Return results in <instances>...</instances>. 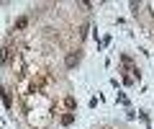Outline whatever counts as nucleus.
<instances>
[{
    "label": "nucleus",
    "instance_id": "f257e3e1",
    "mask_svg": "<svg viewBox=\"0 0 154 129\" xmlns=\"http://www.w3.org/2000/svg\"><path fill=\"white\" fill-rule=\"evenodd\" d=\"M26 26H28V16H21V18H16V23H13V31H23Z\"/></svg>",
    "mask_w": 154,
    "mask_h": 129
},
{
    "label": "nucleus",
    "instance_id": "f03ea898",
    "mask_svg": "<svg viewBox=\"0 0 154 129\" xmlns=\"http://www.w3.org/2000/svg\"><path fill=\"white\" fill-rule=\"evenodd\" d=\"M77 62H80V52H69V54H67V67H75Z\"/></svg>",
    "mask_w": 154,
    "mask_h": 129
},
{
    "label": "nucleus",
    "instance_id": "7ed1b4c3",
    "mask_svg": "<svg viewBox=\"0 0 154 129\" xmlns=\"http://www.w3.org/2000/svg\"><path fill=\"white\" fill-rule=\"evenodd\" d=\"M0 95H3V103H5V108H13V98H11V90L3 88L0 90Z\"/></svg>",
    "mask_w": 154,
    "mask_h": 129
},
{
    "label": "nucleus",
    "instance_id": "20e7f679",
    "mask_svg": "<svg viewBox=\"0 0 154 129\" xmlns=\"http://www.w3.org/2000/svg\"><path fill=\"white\" fill-rule=\"evenodd\" d=\"M75 106H77V101L72 98V95H67V98H64V108H67V111H72Z\"/></svg>",
    "mask_w": 154,
    "mask_h": 129
},
{
    "label": "nucleus",
    "instance_id": "39448f33",
    "mask_svg": "<svg viewBox=\"0 0 154 129\" xmlns=\"http://www.w3.org/2000/svg\"><path fill=\"white\" fill-rule=\"evenodd\" d=\"M72 121H75V116H72V114H64V116H62V124H64V127H69Z\"/></svg>",
    "mask_w": 154,
    "mask_h": 129
},
{
    "label": "nucleus",
    "instance_id": "423d86ee",
    "mask_svg": "<svg viewBox=\"0 0 154 129\" xmlns=\"http://www.w3.org/2000/svg\"><path fill=\"white\" fill-rule=\"evenodd\" d=\"M85 34H88V23H82V26H80V39H85Z\"/></svg>",
    "mask_w": 154,
    "mask_h": 129
}]
</instances>
